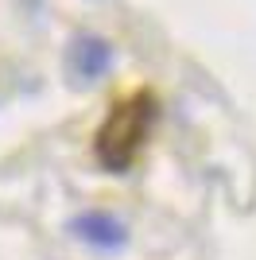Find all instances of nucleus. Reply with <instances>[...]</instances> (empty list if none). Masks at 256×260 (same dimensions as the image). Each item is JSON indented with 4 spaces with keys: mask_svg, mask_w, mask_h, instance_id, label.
<instances>
[{
    "mask_svg": "<svg viewBox=\"0 0 256 260\" xmlns=\"http://www.w3.org/2000/svg\"><path fill=\"white\" fill-rule=\"evenodd\" d=\"M151 117H155V101L144 98V93L117 105L109 113V120L101 124V132H97V159L109 171H124L136 159V148L144 140V132H148Z\"/></svg>",
    "mask_w": 256,
    "mask_h": 260,
    "instance_id": "obj_1",
    "label": "nucleus"
},
{
    "mask_svg": "<svg viewBox=\"0 0 256 260\" xmlns=\"http://www.w3.org/2000/svg\"><path fill=\"white\" fill-rule=\"evenodd\" d=\"M66 62H70V74L78 82H97L113 66V47L101 35H78L74 43H70V58Z\"/></svg>",
    "mask_w": 256,
    "mask_h": 260,
    "instance_id": "obj_2",
    "label": "nucleus"
},
{
    "mask_svg": "<svg viewBox=\"0 0 256 260\" xmlns=\"http://www.w3.org/2000/svg\"><path fill=\"white\" fill-rule=\"evenodd\" d=\"M70 229H74L82 241H89V245H97V249H120L128 241V229L120 225L113 214H97V210H89V214H78L74 221H70Z\"/></svg>",
    "mask_w": 256,
    "mask_h": 260,
    "instance_id": "obj_3",
    "label": "nucleus"
}]
</instances>
